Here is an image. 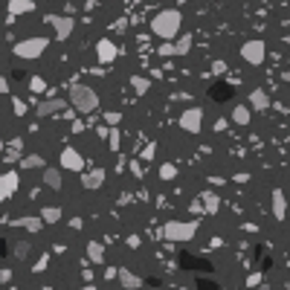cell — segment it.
Masks as SVG:
<instances>
[{
  "mask_svg": "<svg viewBox=\"0 0 290 290\" xmlns=\"http://www.w3.org/2000/svg\"><path fill=\"white\" fill-rule=\"evenodd\" d=\"M180 23H183V17H180L177 9H160L151 17V35H157L160 41L180 38Z\"/></svg>",
  "mask_w": 290,
  "mask_h": 290,
  "instance_id": "cell-1",
  "label": "cell"
},
{
  "mask_svg": "<svg viewBox=\"0 0 290 290\" xmlns=\"http://www.w3.org/2000/svg\"><path fill=\"white\" fill-rule=\"evenodd\" d=\"M70 104L79 110V113H93L96 107H99V93L93 90V87H87V85H76L70 87Z\"/></svg>",
  "mask_w": 290,
  "mask_h": 290,
  "instance_id": "cell-2",
  "label": "cell"
},
{
  "mask_svg": "<svg viewBox=\"0 0 290 290\" xmlns=\"http://www.w3.org/2000/svg\"><path fill=\"white\" fill-rule=\"evenodd\" d=\"M197 235V221H166L163 226V238L171 244H186Z\"/></svg>",
  "mask_w": 290,
  "mask_h": 290,
  "instance_id": "cell-3",
  "label": "cell"
},
{
  "mask_svg": "<svg viewBox=\"0 0 290 290\" xmlns=\"http://www.w3.org/2000/svg\"><path fill=\"white\" fill-rule=\"evenodd\" d=\"M50 47V41L47 38H41V35H35V38H23V41H17L12 52H15V58H23V61H35V58H41L44 52Z\"/></svg>",
  "mask_w": 290,
  "mask_h": 290,
  "instance_id": "cell-4",
  "label": "cell"
},
{
  "mask_svg": "<svg viewBox=\"0 0 290 290\" xmlns=\"http://www.w3.org/2000/svg\"><path fill=\"white\" fill-rule=\"evenodd\" d=\"M241 58H244L250 67L264 64V58H267V44H264L261 38H250V41H244V44H241Z\"/></svg>",
  "mask_w": 290,
  "mask_h": 290,
  "instance_id": "cell-5",
  "label": "cell"
},
{
  "mask_svg": "<svg viewBox=\"0 0 290 290\" xmlns=\"http://www.w3.org/2000/svg\"><path fill=\"white\" fill-rule=\"evenodd\" d=\"M47 23L55 32V41H67L70 35L76 32V20L73 15H47Z\"/></svg>",
  "mask_w": 290,
  "mask_h": 290,
  "instance_id": "cell-6",
  "label": "cell"
},
{
  "mask_svg": "<svg viewBox=\"0 0 290 290\" xmlns=\"http://www.w3.org/2000/svg\"><path fill=\"white\" fill-rule=\"evenodd\" d=\"M180 128L186 134H200V128H203V110L200 107H186L180 113Z\"/></svg>",
  "mask_w": 290,
  "mask_h": 290,
  "instance_id": "cell-7",
  "label": "cell"
},
{
  "mask_svg": "<svg viewBox=\"0 0 290 290\" xmlns=\"http://www.w3.org/2000/svg\"><path fill=\"white\" fill-rule=\"evenodd\" d=\"M58 166L64 171H85V157L76 151V148H64V151L58 154Z\"/></svg>",
  "mask_w": 290,
  "mask_h": 290,
  "instance_id": "cell-8",
  "label": "cell"
},
{
  "mask_svg": "<svg viewBox=\"0 0 290 290\" xmlns=\"http://www.w3.org/2000/svg\"><path fill=\"white\" fill-rule=\"evenodd\" d=\"M116 55H119V50H116V44L110 38H99L96 41V61L99 64H113Z\"/></svg>",
  "mask_w": 290,
  "mask_h": 290,
  "instance_id": "cell-9",
  "label": "cell"
},
{
  "mask_svg": "<svg viewBox=\"0 0 290 290\" xmlns=\"http://www.w3.org/2000/svg\"><path fill=\"white\" fill-rule=\"evenodd\" d=\"M17 186H20V174H17V171L0 174V200H9V197L17 192Z\"/></svg>",
  "mask_w": 290,
  "mask_h": 290,
  "instance_id": "cell-10",
  "label": "cell"
},
{
  "mask_svg": "<svg viewBox=\"0 0 290 290\" xmlns=\"http://www.w3.org/2000/svg\"><path fill=\"white\" fill-rule=\"evenodd\" d=\"M67 110V99H58V96H52V99H47V102H41L38 107H35V113L44 119V116H55V113H64Z\"/></svg>",
  "mask_w": 290,
  "mask_h": 290,
  "instance_id": "cell-11",
  "label": "cell"
},
{
  "mask_svg": "<svg viewBox=\"0 0 290 290\" xmlns=\"http://www.w3.org/2000/svg\"><path fill=\"white\" fill-rule=\"evenodd\" d=\"M273 200H270V212H273L276 221H285L288 218V197H285V192L282 189H273V194H270Z\"/></svg>",
  "mask_w": 290,
  "mask_h": 290,
  "instance_id": "cell-12",
  "label": "cell"
},
{
  "mask_svg": "<svg viewBox=\"0 0 290 290\" xmlns=\"http://www.w3.org/2000/svg\"><path fill=\"white\" fill-rule=\"evenodd\" d=\"M104 183V169H90L82 174V186L87 189V192H96V189H102Z\"/></svg>",
  "mask_w": 290,
  "mask_h": 290,
  "instance_id": "cell-13",
  "label": "cell"
},
{
  "mask_svg": "<svg viewBox=\"0 0 290 290\" xmlns=\"http://www.w3.org/2000/svg\"><path fill=\"white\" fill-rule=\"evenodd\" d=\"M119 285H122V290H139L142 288V279L134 270H128V267H119Z\"/></svg>",
  "mask_w": 290,
  "mask_h": 290,
  "instance_id": "cell-14",
  "label": "cell"
},
{
  "mask_svg": "<svg viewBox=\"0 0 290 290\" xmlns=\"http://www.w3.org/2000/svg\"><path fill=\"white\" fill-rule=\"evenodd\" d=\"M200 206H203V212H209V215H218L221 212V197L215 192H200Z\"/></svg>",
  "mask_w": 290,
  "mask_h": 290,
  "instance_id": "cell-15",
  "label": "cell"
},
{
  "mask_svg": "<svg viewBox=\"0 0 290 290\" xmlns=\"http://www.w3.org/2000/svg\"><path fill=\"white\" fill-rule=\"evenodd\" d=\"M12 223L23 226V229H26V232H32V235L44 229V218H41V215H38V218H35V215H23V218H17V221H12Z\"/></svg>",
  "mask_w": 290,
  "mask_h": 290,
  "instance_id": "cell-16",
  "label": "cell"
},
{
  "mask_svg": "<svg viewBox=\"0 0 290 290\" xmlns=\"http://www.w3.org/2000/svg\"><path fill=\"white\" fill-rule=\"evenodd\" d=\"M35 12V0H9V15L20 17V15H29Z\"/></svg>",
  "mask_w": 290,
  "mask_h": 290,
  "instance_id": "cell-17",
  "label": "cell"
},
{
  "mask_svg": "<svg viewBox=\"0 0 290 290\" xmlns=\"http://www.w3.org/2000/svg\"><path fill=\"white\" fill-rule=\"evenodd\" d=\"M250 107H256V110H267V107H270V96H267V90H261V87L250 90Z\"/></svg>",
  "mask_w": 290,
  "mask_h": 290,
  "instance_id": "cell-18",
  "label": "cell"
},
{
  "mask_svg": "<svg viewBox=\"0 0 290 290\" xmlns=\"http://www.w3.org/2000/svg\"><path fill=\"white\" fill-rule=\"evenodd\" d=\"M250 119H253V107L250 104H235L232 107V122L235 125H250Z\"/></svg>",
  "mask_w": 290,
  "mask_h": 290,
  "instance_id": "cell-19",
  "label": "cell"
},
{
  "mask_svg": "<svg viewBox=\"0 0 290 290\" xmlns=\"http://www.w3.org/2000/svg\"><path fill=\"white\" fill-rule=\"evenodd\" d=\"M20 169H23V171L47 169V163H44V157H41V154H26V157H20Z\"/></svg>",
  "mask_w": 290,
  "mask_h": 290,
  "instance_id": "cell-20",
  "label": "cell"
},
{
  "mask_svg": "<svg viewBox=\"0 0 290 290\" xmlns=\"http://www.w3.org/2000/svg\"><path fill=\"white\" fill-rule=\"evenodd\" d=\"M44 183H47V189H58L64 186V177H61V169H44Z\"/></svg>",
  "mask_w": 290,
  "mask_h": 290,
  "instance_id": "cell-21",
  "label": "cell"
},
{
  "mask_svg": "<svg viewBox=\"0 0 290 290\" xmlns=\"http://www.w3.org/2000/svg\"><path fill=\"white\" fill-rule=\"evenodd\" d=\"M29 253H32V244H29V241H12V256H15L17 261H26Z\"/></svg>",
  "mask_w": 290,
  "mask_h": 290,
  "instance_id": "cell-22",
  "label": "cell"
},
{
  "mask_svg": "<svg viewBox=\"0 0 290 290\" xmlns=\"http://www.w3.org/2000/svg\"><path fill=\"white\" fill-rule=\"evenodd\" d=\"M87 258H90L93 264H102V261H104V244L90 241V244H87Z\"/></svg>",
  "mask_w": 290,
  "mask_h": 290,
  "instance_id": "cell-23",
  "label": "cell"
},
{
  "mask_svg": "<svg viewBox=\"0 0 290 290\" xmlns=\"http://www.w3.org/2000/svg\"><path fill=\"white\" fill-rule=\"evenodd\" d=\"M61 215H64V212H61V206H44V209H41L44 223H58V221H61Z\"/></svg>",
  "mask_w": 290,
  "mask_h": 290,
  "instance_id": "cell-24",
  "label": "cell"
},
{
  "mask_svg": "<svg viewBox=\"0 0 290 290\" xmlns=\"http://www.w3.org/2000/svg\"><path fill=\"white\" fill-rule=\"evenodd\" d=\"M131 87H134L137 96H145V93L151 90V82H148L145 76H134V79H131Z\"/></svg>",
  "mask_w": 290,
  "mask_h": 290,
  "instance_id": "cell-25",
  "label": "cell"
},
{
  "mask_svg": "<svg viewBox=\"0 0 290 290\" xmlns=\"http://www.w3.org/2000/svg\"><path fill=\"white\" fill-rule=\"evenodd\" d=\"M192 44H194V38H192V35H180V38H177V44H174V47H177V55H189V52H192Z\"/></svg>",
  "mask_w": 290,
  "mask_h": 290,
  "instance_id": "cell-26",
  "label": "cell"
},
{
  "mask_svg": "<svg viewBox=\"0 0 290 290\" xmlns=\"http://www.w3.org/2000/svg\"><path fill=\"white\" fill-rule=\"evenodd\" d=\"M174 177H177V166H174V163H163V166H160V180L169 183V180H174Z\"/></svg>",
  "mask_w": 290,
  "mask_h": 290,
  "instance_id": "cell-27",
  "label": "cell"
},
{
  "mask_svg": "<svg viewBox=\"0 0 290 290\" xmlns=\"http://www.w3.org/2000/svg\"><path fill=\"white\" fill-rule=\"evenodd\" d=\"M107 145H110V151H116V154H119V145H122V134H119V128H110Z\"/></svg>",
  "mask_w": 290,
  "mask_h": 290,
  "instance_id": "cell-28",
  "label": "cell"
},
{
  "mask_svg": "<svg viewBox=\"0 0 290 290\" xmlns=\"http://www.w3.org/2000/svg\"><path fill=\"white\" fill-rule=\"evenodd\" d=\"M29 90L41 96V93H47V82H44L41 76H32V79H29Z\"/></svg>",
  "mask_w": 290,
  "mask_h": 290,
  "instance_id": "cell-29",
  "label": "cell"
},
{
  "mask_svg": "<svg viewBox=\"0 0 290 290\" xmlns=\"http://www.w3.org/2000/svg\"><path fill=\"white\" fill-rule=\"evenodd\" d=\"M160 55H163V58H174V55H177V47H174L171 41H163V44H160Z\"/></svg>",
  "mask_w": 290,
  "mask_h": 290,
  "instance_id": "cell-30",
  "label": "cell"
},
{
  "mask_svg": "<svg viewBox=\"0 0 290 290\" xmlns=\"http://www.w3.org/2000/svg\"><path fill=\"white\" fill-rule=\"evenodd\" d=\"M104 122H107V128H116L122 122V113L119 110H107V113H104Z\"/></svg>",
  "mask_w": 290,
  "mask_h": 290,
  "instance_id": "cell-31",
  "label": "cell"
},
{
  "mask_svg": "<svg viewBox=\"0 0 290 290\" xmlns=\"http://www.w3.org/2000/svg\"><path fill=\"white\" fill-rule=\"evenodd\" d=\"M12 113H15V116H23V113H26V104H23V99L12 96Z\"/></svg>",
  "mask_w": 290,
  "mask_h": 290,
  "instance_id": "cell-32",
  "label": "cell"
},
{
  "mask_svg": "<svg viewBox=\"0 0 290 290\" xmlns=\"http://www.w3.org/2000/svg\"><path fill=\"white\" fill-rule=\"evenodd\" d=\"M47 264H50V256H41V258H38V264H35L32 270H35V273H44V270H47Z\"/></svg>",
  "mask_w": 290,
  "mask_h": 290,
  "instance_id": "cell-33",
  "label": "cell"
},
{
  "mask_svg": "<svg viewBox=\"0 0 290 290\" xmlns=\"http://www.w3.org/2000/svg\"><path fill=\"white\" fill-rule=\"evenodd\" d=\"M232 180H235V183H247V180H250V171H238V174H232Z\"/></svg>",
  "mask_w": 290,
  "mask_h": 290,
  "instance_id": "cell-34",
  "label": "cell"
},
{
  "mask_svg": "<svg viewBox=\"0 0 290 290\" xmlns=\"http://www.w3.org/2000/svg\"><path fill=\"white\" fill-rule=\"evenodd\" d=\"M0 282H3V285H9V282H12V270H9V267H3V270H0Z\"/></svg>",
  "mask_w": 290,
  "mask_h": 290,
  "instance_id": "cell-35",
  "label": "cell"
},
{
  "mask_svg": "<svg viewBox=\"0 0 290 290\" xmlns=\"http://www.w3.org/2000/svg\"><path fill=\"white\" fill-rule=\"evenodd\" d=\"M258 282H261V273H253V276H247V288H256Z\"/></svg>",
  "mask_w": 290,
  "mask_h": 290,
  "instance_id": "cell-36",
  "label": "cell"
},
{
  "mask_svg": "<svg viewBox=\"0 0 290 290\" xmlns=\"http://www.w3.org/2000/svg\"><path fill=\"white\" fill-rule=\"evenodd\" d=\"M113 29H116V32H125V29H128V20H125V17H119V20L113 23Z\"/></svg>",
  "mask_w": 290,
  "mask_h": 290,
  "instance_id": "cell-37",
  "label": "cell"
},
{
  "mask_svg": "<svg viewBox=\"0 0 290 290\" xmlns=\"http://www.w3.org/2000/svg\"><path fill=\"white\" fill-rule=\"evenodd\" d=\"M154 151H157V145H145V151H142V160H151Z\"/></svg>",
  "mask_w": 290,
  "mask_h": 290,
  "instance_id": "cell-38",
  "label": "cell"
},
{
  "mask_svg": "<svg viewBox=\"0 0 290 290\" xmlns=\"http://www.w3.org/2000/svg\"><path fill=\"white\" fill-rule=\"evenodd\" d=\"M212 73H218V76L226 73V64H223V61H215V64H212Z\"/></svg>",
  "mask_w": 290,
  "mask_h": 290,
  "instance_id": "cell-39",
  "label": "cell"
},
{
  "mask_svg": "<svg viewBox=\"0 0 290 290\" xmlns=\"http://www.w3.org/2000/svg\"><path fill=\"white\" fill-rule=\"evenodd\" d=\"M104 279H119V270H116V267H107V270H104Z\"/></svg>",
  "mask_w": 290,
  "mask_h": 290,
  "instance_id": "cell-40",
  "label": "cell"
},
{
  "mask_svg": "<svg viewBox=\"0 0 290 290\" xmlns=\"http://www.w3.org/2000/svg\"><path fill=\"white\" fill-rule=\"evenodd\" d=\"M212 131H218V134H223V131H226V119H218V122H215V128H212Z\"/></svg>",
  "mask_w": 290,
  "mask_h": 290,
  "instance_id": "cell-41",
  "label": "cell"
},
{
  "mask_svg": "<svg viewBox=\"0 0 290 290\" xmlns=\"http://www.w3.org/2000/svg\"><path fill=\"white\" fill-rule=\"evenodd\" d=\"M128 247H131V250H137V247H139V235H128Z\"/></svg>",
  "mask_w": 290,
  "mask_h": 290,
  "instance_id": "cell-42",
  "label": "cell"
},
{
  "mask_svg": "<svg viewBox=\"0 0 290 290\" xmlns=\"http://www.w3.org/2000/svg\"><path fill=\"white\" fill-rule=\"evenodd\" d=\"M131 171H134V177H142V169H139L137 160H131Z\"/></svg>",
  "mask_w": 290,
  "mask_h": 290,
  "instance_id": "cell-43",
  "label": "cell"
},
{
  "mask_svg": "<svg viewBox=\"0 0 290 290\" xmlns=\"http://www.w3.org/2000/svg\"><path fill=\"white\" fill-rule=\"evenodd\" d=\"M0 93H9V79H0Z\"/></svg>",
  "mask_w": 290,
  "mask_h": 290,
  "instance_id": "cell-44",
  "label": "cell"
},
{
  "mask_svg": "<svg viewBox=\"0 0 290 290\" xmlns=\"http://www.w3.org/2000/svg\"><path fill=\"white\" fill-rule=\"evenodd\" d=\"M70 226L73 229H82V218H70Z\"/></svg>",
  "mask_w": 290,
  "mask_h": 290,
  "instance_id": "cell-45",
  "label": "cell"
},
{
  "mask_svg": "<svg viewBox=\"0 0 290 290\" xmlns=\"http://www.w3.org/2000/svg\"><path fill=\"white\" fill-rule=\"evenodd\" d=\"M79 290H96V288H93V285H85V288H79Z\"/></svg>",
  "mask_w": 290,
  "mask_h": 290,
  "instance_id": "cell-46",
  "label": "cell"
}]
</instances>
